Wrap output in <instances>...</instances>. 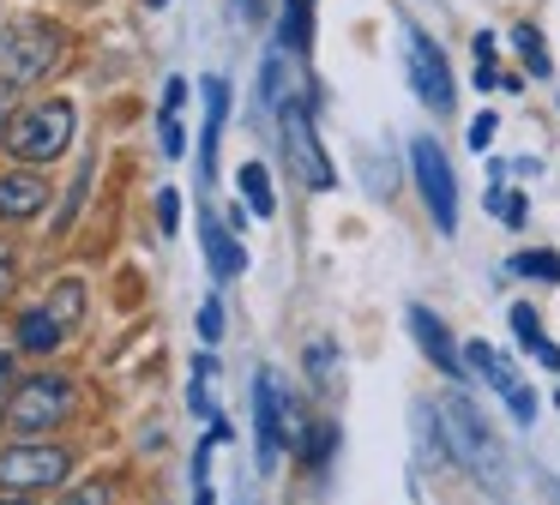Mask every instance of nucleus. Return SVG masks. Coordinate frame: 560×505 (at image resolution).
Masks as SVG:
<instances>
[{"label":"nucleus","mask_w":560,"mask_h":505,"mask_svg":"<svg viewBox=\"0 0 560 505\" xmlns=\"http://www.w3.org/2000/svg\"><path fill=\"white\" fill-rule=\"evenodd\" d=\"M428 415H434V451L446 457V463L470 469V475H488V481L506 475V451H500V439L488 433L482 409L464 391H446Z\"/></svg>","instance_id":"nucleus-1"},{"label":"nucleus","mask_w":560,"mask_h":505,"mask_svg":"<svg viewBox=\"0 0 560 505\" xmlns=\"http://www.w3.org/2000/svg\"><path fill=\"white\" fill-rule=\"evenodd\" d=\"M73 127H79V108L67 103V96H37V103H25L13 115V132H7L0 151L13 156V163H25V168L61 163L67 144H73Z\"/></svg>","instance_id":"nucleus-2"},{"label":"nucleus","mask_w":560,"mask_h":505,"mask_svg":"<svg viewBox=\"0 0 560 505\" xmlns=\"http://www.w3.org/2000/svg\"><path fill=\"white\" fill-rule=\"evenodd\" d=\"M67 60V31L49 19H19L0 31V79L7 84H37Z\"/></svg>","instance_id":"nucleus-3"},{"label":"nucleus","mask_w":560,"mask_h":505,"mask_svg":"<svg viewBox=\"0 0 560 505\" xmlns=\"http://www.w3.org/2000/svg\"><path fill=\"white\" fill-rule=\"evenodd\" d=\"M73 379L67 373H31L13 385V403H7V433L13 439H43V433L67 427L73 415Z\"/></svg>","instance_id":"nucleus-4"},{"label":"nucleus","mask_w":560,"mask_h":505,"mask_svg":"<svg viewBox=\"0 0 560 505\" xmlns=\"http://www.w3.org/2000/svg\"><path fill=\"white\" fill-rule=\"evenodd\" d=\"M398 31H404V79H410L416 103H422L428 115H452V108H458V79H452L446 48H440L416 19H404Z\"/></svg>","instance_id":"nucleus-5"},{"label":"nucleus","mask_w":560,"mask_h":505,"mask_svg":"<svg viewBox=\"0 0 560 505\" xmlns=\"http://www.w3.org/2000/svg\"><path fill=\"white\" fill-rule=\"evenodd\" d=\"M278 132H283V156H290V175L302 180L307 192H331L338 187V168H331L326 144H319V127H314V103L290 96L278 108Z\"/></svg>","instance_id":"nucleus-6"},{"label":"nucleus","mask_w":560,"mask_h":505,"mask_svg":"<svg viewBox=\"0 0 560 505\" xmlns=\"http://www.w3.org/2000/svg\"><path fill=\"white\" fill-rule=\"evenodd\" d=\"M410 175H416V192H422L434 228L440 235H458V175H452L446 144L434 132H416L410 139Z\"/></svg>","instance_id":"nucleus-7"},{"label":"nucleus","mask_w":560,"mask_h":505,"mask_svg":"<svg viewBox=\"0 0 560 505\" xmlns=\"http://www.w3.org/2000/svg\"><path fill=\"white\" fill-rule=\"evenodd\" d=\"M73 475V451L55 439H13L0 451V493H43Z\"/></svg>","instance_id":"nucleus-8"},{"label":"nucleus","mask_w":560,"mask_h":505,"mask_svg":"<svg viewBox=\"0 0 560 505\" xmlns=\"http://www.w3.org/2000/svg\"><path fill=\"white\" fill-rule=\"evenodd\" d=\"M464 367H470V379H482L488 391L506 403V415L518 421V427H530V421H536V391H530V379H524V373L512 367V361L500 355L494 343L470 337V343H464Z\"/></svg>","instance_id":"nucleus-9"},{"label":"nucleus","mask_w":560,"mask_h":505,"mask_svg":"<svg viewBox=\"0 0 560 505\" xmlns=\"http://www.w3.org/2000/svg\"><path fill=\"white\" fill-rule=\"evenodd\" d=\"M283 445H290V385L271 367L254 373V451L259 469H278Z\"/></svg>","instance_id":"nucleus-10"},{"label":"nucleus","mask_w":560,"mask_h":505,"mask_svg":"<svg viewBox=\"0 0 560 505\" xmlns=\"http://www.w3.org/2000/svg\"><path fill=\"white\" fill-rule=\"evenodd\" d=\"M404 319H410V337H416V349H422V361L440 373V379H446V385H464V379H470V367H464V349H458V337H452V325L440 319L434 307H422V301H416V307L404 313Z\"/></svg>","instance_id":"nucleus-11"},{"label":"nucleus","mask_w":560,"mask_h":505,"mask_svg":"<svg viewBox=\"0 0 560 505\" xmlns=\"http://www.w3.org/2000/svg\"><path fill=\"white\" fill-rule=\"evenodd\" d=\"M199 252H206V265H211V277H218V283H235V277L247 271L242 235H235V228L211 211V204H199Z\"/></svg>","instance_id":"nucleus-12"},{"label":"nucleus","mask_w":560,"mask_h":505,"mask_svg":"<svg viewBox=\"0 0 560 505\" xmlns=\"http://www.w3.org/2000/svg\"><path fill=\"white\" fill-rule=\"evenodd\" d=\"M43 204H49V180L37 168L19 163L0 175V223H31V216H43Z\"/></svg>","instance_id":"nucleus-13"},{"label":"nucleus","mask_w":560,"mask_h":505,"mask_svg":"<svg viewBox=\"0 0 560 505\" xmlns=\"http://www.w3.org/2000/svg\"><path fill=\"white\" fill-rule=\"evenodd\" d=\"M199 96H206V127H199V175L211 180V168H218V139H223V120H230V79H223V72L199 79Z\"/></svg>","instance_id":"nucleus-14"},{"label":"nucleus","mask_w":560,"mask_h":505,"mask_svg":"<svg viewBox=\"0 0 560 505\" xmlns=\"http://www.w3.org/2000/svg\"><path fill=\"white\" fill-rule=\"evenodd\" d=\"M67 313L61 307H49V301H43V307H25L19 313V325H13V337H19V349H25V355H49V349H61L67 343Z\"/></svg>","instance_id":"nucleus-15"},{"label":"nucleus","mask_w":560,"mask_h":505,"mask_svg":"<svg viewBox=\"0 0 560 505\" xmlns=\"http://www.w3.org/2000/svg\"><path fill=\"white\" fill-rule=\"evenodd\" d=\"M506 319H512V337H518V349H524V355H530L536 367L560 373V349L542 337V313H536L530 301H512V313H506Z\"/></svg>","instance_id":"nucleus-16"},{"label":"nucleus","mask_w":560,"mask_h":505,"mask_svg":"<svg viewBox=\"0 0 560 505\" xmlns=\"http://www.w3.org/2000/svg\"><path fill=\"white\" fill-rule=\"evenodd\" d=\"M278 48L290 60H302L314 48V0H283L278 7Z\"/></svg>","instance_id":"nucleus-17"},{"label":"nucleus","mask_w":560,"mask_h":505,"mask_svg":"<svg viewBox=\"0 0 560 505\" xmlns=\"http://www.w3.org/2000/svg\"><path fill=\"white\" fill-rule=\"evenodd\" d=\"M512 48H518V60H524V72H530V79H555V55H548V36L536 31L530 19L524 24H512V36H506Z\"/></svg>","instance_id":"nucleus-18"},{"label":"nucleus","mask_w":560,"mask_h":505,"mask_svg":"<svg viewBox=\"0 0 560 505\" xmlns=\"http://www.w3.org/2000/svg\"><path fill=\"white\" fill-rule=\"evenodd\" d=\"M290 96H295L290 91V55H283V48H271L266 67H259V108H271V115H278Z\"/></svg>","instance_id":"nucleus-19"},{"label":"nucleus","mask_w":560,"mask_h":505,"mask_svg":"<svg viewBox=\"0 0 560 505\" xmlns=\"http://www.w3.org/2000/svg\"><path fill=\"white\" fill-rule=\"evenodd\" d=\"M482 204H488V216H500L506 228H524V223H530V192L506 187V180H488Z\"/></svg>","instance_id":"nucleus-20"},{"label":"nucleus","mask_w":560,"mask_h":505,"mask_svg":"<svg viewBox=\"0 0 560 505\" xmlns=\"http://www.w3.org/2000/svg\"><path fill=\"white\" fill-rule=\"evenodd\" d=\"M235 187H242V199H247V211H254V216H278V192H271V168L266 163H242Z\"/></svg>","instance_id":"nucleus-21"},{"label":"nucleus","mask_w":560,"mask_h":505,"mask_svg":"<svg viewBox=\"0 0 560 505\" xmlns=\"http://www.w3.org/2000/svg\"><path fill=\"white\" fill-rule=\"evenodd\" d=\"M295 451H302V463L314 469V475H326L331 451H338V421H307V433L295 439Z\"/></svg>","instance_id":"nucleus-22"},{"label":"nucleus","mask_w":560,"mask_h":505,"mask_svg":"<svg viewBox=\"0 0 560 505\" xmlns=\"http://www.w3.org/2000/svg\"><path fill=\"white\" fill-rule=\"evenodd\" d=\"M512 277H530V283H560V252L555 247H524L506 259Z\"/></svg>","instance_id":"nucleus-23"},{"label":"nucleus","mask_w":560,"mask_h":505,"mask_svg":"<svg viewBox=\"0 0 560 505\" xmlns=\"http://www.w3.org/2000/svg\"><path fill=\"white\" fill-rule=\"evenodd\" d=\"M302 361H307V379H314V391H331V385H338V343H331V337H314Z\"/></svg>","instance_id":"nucleus-24"},{"label":"nucleus","mask_w":560,"mask_h":505,"mask_svg":"<svg viewBox=\"0 0 560 505\" xmlns=\"http://www.w3.org/2000/svg\"><path fill=\"white\" fill-rule=\"evenodd\" d=\"M91 175H97V163H79L73 187H67L61 211H55V228H67V223H73V216H79V204H85V187H91Z\"/></svg>","instance_id":"nucleus-25"},{"label":"nucleus","mask_w":560,"mask_h":505,"mask_svg":"<svg viewBox=\"0 0 560 505\" xmlns=\"http://www.w3.org/2000/svg\"><path fill=\"white\" fill-rule=\"evenodd\" d=\"M494 132H500V115H494V108H482V115H470V127H464V144L482 156L488 144H494Z\"/></svg>","instance_id":"nucleus-26"},{"label":"nucleus","mask_w":560,"mask_h":505,"mask_svg":"<svg viewBox=\"0 0 560 505\" xmlns=\"http://www.w3.org/2000/svg\"><path fill=\"white\" fill-rule=\"evenodd\" d=\"M199 343H206V349H218V343H223V301H218V295H211L206 307H199Z\"/></svg>","instance_id":"nucleus-27"},{"label":"nucleus","mask_w":560,"mask_h":505,"mask_svg":"<svg viewBox=\"0 0 560 505\" xmlns=\"http://www.w3.org/2000/svg\"><path fill=\"white\" fill-rule=\"evenodd\" d=\"M158 228L163 235L182 228V187H158Z\"/></svg>","instance_id":"nucleus-28"},{"label":"nucleus","mask_w":560,"mask_h":505,"mask_svg":"<svg viewBox=\"0 0 560 505\" xmlns=\"http://www.w3.org/2000/svg\"><path fill=\"white\" fill-rule=\"evenodd\" d=\"M115 493H109V481H85V488H67L55 505H109Z\"/></svg>","instance_id":"nucleus-29"},{"label":"nucleus","mask_w":560,"mask_h":505,"mask_svg":"<svg viewBox=\"0 0 560 505\" xmlns=\"http://www.w3.org/2000/svg\"><path fill=\"white\" fill-rule=\"evenodd\" d=\"M158 139H163V156H187V132H182V120H175V115H163Z\"/></svg>","instance_id":"nucleus-30"},{"label":"nucleus","mask_w":560,"mask_h":505,"mask_svg":"<svg viewBox=\"0 0 560 505\" xmlns=\"http://www.w3.org/2000/svg\"><path fill=\"white\" fill-rule=\"evenodd\" d=\"M19 84H7V79H0V144H7V132H13V115H19Z\"/></svg>","instance_id":"nucleus-31"},{"label":"nucleus","mask_w":560,"mask_h":505,"mask_svg":"<svg viewBox=\"0 0 560 505\" xmlns=\"http://www.w3.org/2000/svg\"><path fill=\"white\" fill-rule=\"evenodd\" d=\"M182 108H187V79L175 72V79L163 84V115H182Z\"/></svg>","instance_id":"nucleus-32"},{"label":"nucleus","mask_w":560,"mask_h":505,"mask_svg":"<svg viewBox=\"0 0 560 505\" xmlns=\"http://www.w3.org/2000/svg\"><path fill=\"white\" fill-rule=\"evenodd\" d=\"M470 55H476V67H494V60H500V43H494V31H476Z\"/></svg>","instance_id":"nucleus-33"},{"label":"nucleus","mask_w":560,"mask_h":505,"mask_svg":"<svg viewBox=\"0 0 560 505\" xmlns=\"http://www.w3.org/2000/svg\"><path fill=\"white\" fill-rule=\"evenodd\" d=\"M266 12H271V0H235V19L242 24H259Z\"/></svg>","instance_id":"nucleus-34"},{"label":"nucleus","mask_w":560,"mask_h":505,"mask_svg":"<svg viewBox=\"0 0 560 505\" xmlns=\"http://www.w3.org/2000/svg\"><path fill=\"white\" fill-rule=\"evenodd\" d=\"M7 289H13V247L0 240V295H7Z\"/></svg>","instance_id":"nucleus-35"},{"label":"nucleus","mask_w":560,"mask_h":505,"mask_svg":"<svg viewBox=\"0 0 560 505\" xmlns=\"http://www.w3.org/2000/svg\"><path fill=\"white\" fill-rule=\"evenodd\" d=\"M13 385H19V379H13V355L0 349V391H13Z\"/></svg>","instance_id":"nucleus-36"},{"label":"nucleus","mask_w":560,"mask_h":505,"mask_svg":"<svg viewBox=\"0 0 560 505\" xmlns=\"http://www.w3.org/2000/svg\"><path fill=\"white\" fill-rule=\"evenodd\" d=\"M7 403H13V391H0V421H7Z\"/></svg>","instance_id":"nucleus-37"},{"label":"nucleus","mask_w":560,"mask_h":505,"mask_svg":"<svg viewBox=\"0 0 560 505\" xmlns=\"http://www.w3.org/2000/svg\"><path fill=\"white\" fill-rule=\"evenodd\" d=\"M0 505H25V493H7V500H0Z\"/></svg>","instance_id":"nucleus-38"},{"label":"nucleus","mask_w":560,"mask_h":505,"mask_svg":"<svg viewBox=\"0 0 560 505\" xmlns=\"http://www.w3.org/2000/svg\"><path fill=\"white\" fill-rule=\"evenodd\" d=\"M548 500H555V505H560V481H548Z\"/></svg>","instance_id":"nucleus-39"},{"label":"nucleus","mask_w":560,"mask_h":505,"mask_svg":"<svg viewBox=\"0 0 560 505\" xmlns=\"http://www.w3.org/2000/svg\"><path fill=\"white\" fill-rule=\"evenodd\" d=\"M194 505H211V488H199V500Z\"/></svg>","instance_id":"nucleus-40"},{"label":"nucleus","mask_w":560,"mask_h":505,"mask_svg":"<svg viewBox=\"0 0 560 505\" xmlns=\"http://www.w3.org/2000/svg\"><path fill=\"white\" fill-rule=\"evenodd\" d=\"M145 7H170V0H145Z\"/></svg>","instance_id":"nucleus-41"},{"label":"nucleus","mask_w":560,"mask_h":505,"mask_svg":"<svg viewBox=\"0 0 560 505\" xmlns=\"http://www.w3.org/2000/svg\"><path fill=\"white\" fill-rule=\"evenodd\" d=\"M555 409H560V385H555Z\"/></svg>","instance_id":"nucleus-42"}]
</instances>
